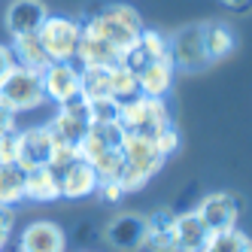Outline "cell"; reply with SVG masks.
I'll return each instance as SVG.
<instances>
[{"mask_svg": "<svg viewBox=\"0 0 252 252\" xmlns=\"http://www.w3.org/2000/svg\"><path fill=\"white\" fill-rule=\"evenodd\" d=\"M46 15H49V6L43 0H12L6 6L3 25L9 31V37H25V33H37L40 31Z\"/></svg>", "mask_w": 252, "mask_h": 252, "instance_id": "12", "label": "cell"}, {"mask_svg": "<svg viewBox=\"0 0 252 252\" xmlns=\"http://www.w3.org/2000/svg\"><path fill=\"white\" fill-rule=\"evenodd\" d=\"M134 94H140L137 92V76L122 61L113 64L110 67V97H116L119 103H125V100H131Z\"/></svg>", "mask_w": 252, "mask_h": 252, "instance_id": "26", "label": "cell"}, {"mask_svg": "<svg viewBox=\"0 0 252 252\" xmlns=\"http://www.w3.org/2000/svg\"><path fill=\"white\" fill-rule=\"evenodd\" d=\"M85 103H88V122H92V125L119 122L122 103L116 97H85Z\"/></svg>", "mask_w": 252, "mask_h": 252, "instance_id": "27", "label": "cell"}, {"mask_svg": "<svg viewBox=\"0 0 252 252\" xmlns=\"http://www.w3.org/2000/svg\"><path fill=\"white\" fill-rule=\"evenodd\" d=\"M25 201V167L0 164V207H15Z\"/></svg>", "mask_w": 252, "mask_h": 252, "instance_id": "24", "label": "cell"}, {"mask_svg": "<svg viewBox=\"0 0 252 252\" xmlns=\"http://www.w3.org/2000/svg\"><path fill=\"white\" fill-rule=\"evenodd\" d=\"M15 164L31 170V167H46L49 158H52V149H55V143H52L46 125L40 128H25V131H15Z\"/></svg>", "mask_w": 252, "mask_h": 252, "instance_id": "11", "label": "cell"}, {"mask_svg": "<svg viewBox=\"0 0 252 252\" xmlns=\"http://www.w3.org/2000/svg\"><path fill=\"white\" fill-rule=\"evenodd\" d=\"M9 64H12V52H9L3 43H0V76L6 73V67H9Z\"/></svg>", "mask_w": 252, "mask_h": 252, "instance_id": "33", "label": "cell"}, {"mask_svg": "<svg viewBox=\"0 0 252 252\" xmlns=\"http://www.w3.org/2000/svg\"><path fill=\"white\" fill-rule=\"evenodd\" d=\"M194 213H197V219L204 222V228L210 234H219V231L237 228L240 204H237V197L228 194V191H213V194L201 197V204L194 207Z\"/></svg>", "mask_w": 252, "mask_h": 252, "instance_id": "8", "label": "cell"}, {"mask_svg": "<svg viewBox=\"0 0 252 252\" xmlns=\"http://www.w3.org/2000/svg\"><path fill=\"white\" fill-rule=\"evenodd\" d=\"M43 100H46V94H43L40 73L12 61L6 67V73L0 76V103L9 106V110L19 116V113H28V110H37Z\"/></svg>", "mask_w": 252, "mask_h": 252, "instance_id": "3", "label": "cell"}, {"mask_svg": "<svg viewBox=\"0 0 252 252\" xmlns=\"http://www.w3.org/2000/svg\"><path fill=\"white\" fill-rule=\"evenodd\" d=\"M146 249L152 252H176V240H173V213L170 210H158L152 216H146Z\"/></svg>", "mask_w": 252, "mask_h": 252, "instance_id": "21", "label": "cell"}, {"mask_svg": "<svg viewBox=\"0 0 252 252\" xmlns=\"http://www.w3.org/2000/svg\"><path fill=\"white\" fill-rule=\"evenodd\" d=\"M25 197L28 201H37V204H49V201H58L61 189H58V173L46 167H31L25 170Z\"/></svg>", "mask_w": 252, "mask_h": 252, "instance_id": "20", "label": "cell"}, {"mask_svg": "<svg viewBox=\"0 0 252 252\" xmlns=\"http://www.w3.org/2000/svg\"><path fill=\"white\" fill-rule=\"evenodd\" d=\"M222 3L228 9H234V12H246L249 9V0H222Z\"/></svg>", "mask_w": 252, "mask_h": 252, "instance_id": "34", "label": "cell"}, {"mask_svg": "<svg viewBox=\"0 0 252 252\" xmlns=\"http://www.w3.org/2000/svg\"><path fill=\"white\" fill-rule=\"evenodd\" d=\"M106 204H119L122 197H125V189H122V183H97V189H94Z\"/></svg>", "mask_w": 252, "mask_h": 252, "instance_id": "29", "label": "cell"}, {"mask_svg": "<svg viewBox=\"0 0 252 252\" xmlns=\"http://www.w3.org/2000/svg\"><path fill=\"white\" fill-rule=\"evenodd\" d=\"M12 131H19V128H15V113L9 110V106L0 103V137H3V134H12Z\"/></svg>", "mask_w": 252, "mask_h": 252, "instance_id": "32", "label": "cell"}, {"mask_svg": "<svg viewBox=\"0 0 252 252\" xmlns=\"http://www.w3.org/2000/svg\"><path fill=\"white\" fill-rule=\"evenodd\" d=\"M12 225H15V216H12V207H0V252H3L9 234H12Z\"/></svg>", "mask_w": 252, "mask_h": 252, "instance_id": "30", "label": "cell"}, {"mask_svg": "<svg viewBox=\"0 0 252 252\" xmlns=\"http://www.w3.org/2000/svg\"><path fill=\"white\" fill-rule=\"evenodd\" d=\"M201 252H252V246H249V237H246L243 231L231 228V231L210 234Z\"/></svg>", "mask_w": 252, "mask_h": 252, "instance_id": "25", "label": "cell"}, {"mask_svg": "<svg viewBox=\"0 0 252 252\" xmlns=\"http://www.w3.org/2000/svg\"><path fill=\"white\" fill-rule=\"evenodd\" d=\"M103 237L116 252H140L146 243V216L143 213H119L103 228Z\"/></svg>", "mask_w": 252, "mask_h": 252, "instance_id": "9", "label": "cell"}, {"mask_svg": "<svg viewBox=\"0 0 252 252\" xmlns=\"http://www.w3.org/2000/svg\"><path fill=\"white\" fill-rule=\"evenodd\" d=\"M201 31H204V46H207L210 61L228 58L237 49V37H234V31L225 22H207V25H201Z\"/></svg>", "mask_w": 252, "mask_h": 252, "instance_id": "22", "label": "cell"}, {"mask_svg": "<svg viewBox=\"0 0 252 252\" xmlns=\"http://www.w3.org/2000/svg\"><path fill=\"white\" fill-rule=\"evenodd\" d=\"M173 64L170 61H149L137 70V92L146 97H164L173 88Z\"/></svg>", "mask_w": 252, "mask_h": 252, "instance_id": "17", "label": "cell"}, {"mask_svg": "<svg viewBox=\"0 0 252 252\" xmlns=\"http://www.w3.org/2000/svg\"><path fill=\"white\" fill-rule=\"evenodd\" d=\"M119 152H122V161H125V170H122V179H119L122 189H125V194L143 189L161 170V164H164V155L158 152V146H155L149 137L125 134Z\"/></svg>", "mask_w": 252, "mask_h": 252, "instance_id": "2", "label": "cell"}, {"mask_svg": "<svg viewBox=\"0 0 252 252\" xmlns=\"http://www.w3.org/2000/svg\"><path fill=\"white\" fill-rule=\"evenodd\" d=\"M149 61H167V33L161 31H152V28H143L137 43L122 55V64L131 70V73H137V70L143 64Z\"/></svg>", "mask_w": 252, "mask_h": 252, "instance_id": "13", "label": "cell"}, {"mask_svg": "<svg viewBox=\"0 0 252 252\" xmlns=\"http://www.w3.org/2000/svg\"><path fill=\"white\" fill-rule=\"evenodd\" d=\"M119 125L125 134H137V137H149L155 140L158 131H164L170 122V113L164 106V97H146V94H134L131 100L122 103Z\"/></svg>", "mask_w": 252, "mask_h": 252, "instance_id": "4", "label": "cell"}, {"mask_svg": "<svg viewBox=\"0 0 252 252\" xmlns=\"http://www.w3.org/2000/svg\"><path fill=\"white\" fill-rule=\"evenodd\" d=\"M64 249H67V237L61 225L49 219L31 222L19 237V252H64Z\"/></svg>", "mask_w": 252, "mask_h": 252, "instance_id": "14", "label": "cell"}, {"mask_svg": "<svg viewBox=\"0 0 252 252\" xmlns=\"http://www.w3.org/2000/svg\"><path fill=\"white\" fill-rule=\"evenodd\" d=\"M40 79L46 100H55L58 106L79 97V67L73 61H49L40 70Z\"/></svg>", "mask_w": 252, "mask_h": 252, "instance_id": "10", "label": "cell"}, {"mask_svg": "<svg viewBox=\"0 0 252 252\" xmlns=\"http://www.w3.org/2000/svg\"><path fill=\"white\" fill-rule=\"evenodd\" d=\"M85 31H92L97 33V37L103 43H110L119 55H125L140 37V31H143V19H140V12L128 3H106L100 6L97 12H92L85 22H79Z\"/></svg>", "mask_w": 252, "mask_h": 252, "instance_id": "1", "label": "cell"}, {"mask_svg": "<svg viewBox=\"0 0 252 252\" xmlns=\"http://www.w3.org/2000/svg\"><path fill=\"white\" fill-rule=\"evenodd\" d=\"M79 37H82V25L76 19L67 15H46V22L37 31V40L46 49L49 61H73L76 49H79Z\"/></svg>", "mask_w": 252, "mask_h": 252, "instance_id": "6", "label": "cell"}, {"mask_svg": "<svg viewBox=\"0 0 252 252\" xmlns=\"http://www.w3.org/2000/svg\"><path fill=\"white\" fill-rule=\"evenodd\" d=\"M152 143L158 146V152L164 155V158H167V155H173V152H176V146H179V131H176V125H167L164 131H158Z\"/></svg>", "mask_w": 252, "mask_h": 252, "instance_id": "28", "label": "cell"}, {"mask_svg": "<svg viewBox=\"0 0 252 252\" xmlns=\"http://www.w3.org/2000/svg\"><path fill=\"white\" fill-rule=\"evenodd\" d=\"M58 189H61V197H67V201H79V197L94 194L97 173H94V167L88 164L85 158H76L73 164H67L58 173Z\"/></svg>", "mask_w": 252, "mask_h": 252, "instance_id": "16", "label": "cell"}, {"mask_svg": "<svg viewBox=\"0 0 252 252\" xmlns=\"http://www.w3.org/2000/svg\"><path fill=\"white\" fill-rule=\"evenodd\" d=\"M15 131L0 137V164H15Z\"/></svg>", "mask_w": 252, "mask_h": 252, "instance_id": "31", "label": "cell"}, {"mask_svg": "<svg viewBox=\"0 0 252 252\" xmlns=\"http://www.w3.org/2000/svg\"><path fill=\"white\" fill-rule=\"evenodd\" d=\"M167 61L173 64V70H183V73H197V70L213 64L207 55V46H204L201 22L186 25L167 37Z\"/></svg>", "mask_w": 252, "mask_h": 252, "instance_id": "5", "label": "cell"}, {"mask_svg": "<svg viewBox=\"0 0 252 252\" xmlns=\"http://www.w3.org/2000/svg\"><path fill=\"white\" fill-rule=\"evenodd\" d=\"M73 61H79V67H110V64H119L122 55H119L110 43H103L97 33H92V31L82 28L79 49H76V58Z\"/></svg>", "mask_w": 252, "mask_h": 252, "instance_id": "19", "label": "cell"}, {"mask_svg": "<svg viewBox=\"0 0 252 252\" xmlns=\"http://www.w3.org/2000/svg\"><path fill=\"white\" fill-rule=\"evenodd\" d=\"M12 61L15 64H22V67H28V70H40L49 64V55H46V49L40 46V40H37V33H25V37H12Z\"/></svg>", "mask_w": 252, "mask_h": 252, "instance_id": "23", "label": "cell"}, {"mask_svg": "<svg viewBox=\"0 0 252 252\" xmlns=\"http://www.w3.org/2000/svg\"><path fill=\"white\" fill-rule=\"evenodd\" d=\"M88 125H92V122H88V103L79 94V97H73V100H67V103L58 106V113L46 122V131H49V137H52L55 146H73V149H79V143H82V137L88 131Z\"/></svg>", "mask_w": 252, "mask_h": 252, "instance_id": "7", "label": "cell"}, {"mask_svg": "<svg viewBox=\"0 0 252 252\" xmlns=\"http://www.w3.org/2000/svg\"><path fill=\"white\" fill-rule=\"evenodd\" d=\"M122 137H125V131H122L119 122L88 125V131H85V137H82V143H79L76 152H79V158H85L88 164H92L94 158H100V155H106V152L119 149V146H122Z\"/></svg>", "mask_w": 252, "mask_h": 252, "instance_id": "15", "label": "cell"}, {"mask_svg": "<svg viewBox=\"0 0 252 252\" xmlns=\"http://www.w3.org/2000/svg\"><path fill=\"white\" fill-rule=\"evenodd\" d=\"M210 237V231L204 228V222L197 219V213H173V240H176V252H201L204 243Z\"/></svg>", "mask_w": 252, "mask_h": 252, "instance_id": "18", "label": "cell"}]
</instances>
